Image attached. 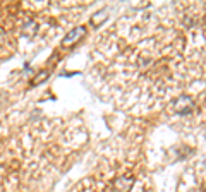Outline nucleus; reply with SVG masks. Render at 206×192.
I'll use <instances>...</instances> for the list:
<instances>
[{
	"label": "nucleus",
	"instance_id": "f257e3e1",
	"mask_svg": "<svg viewBox=\"0 0 206 192\" xmlns=\"http://www.w3.org/2000/svg\"><path fill=\"white\" fill-rule=\"evenodd\" d=\"M172 110L175 113H189V112L194 110V101L187 96H180L172 103Z\"/></svg>",
	"mask_w": 206,
	"mask_h": 192
},
{
	"label": "nucleus",
	"instance_id": "f03ea898",
	"mask_svg": "<svg viewBox=\"0 0 206 192\" xmlns=\"http://www.w3.org/2000/svg\"><path fill=\"white\" fill-rule=\"evenodd\" d=\"M86 34V28L84 26H77L74 28V29H71L67 33V34L64 36V39H62V45L64 46H71V45H74V43H77L83 36Z\"/></svg>",
	"mask_w": 206,
	"mask_h": 192
},
{
	"label": "nucleus",
	"instance_id": "7ed1b4c3",
	"mask_svg": "<svg viewBox=\"0 0 206 192\" xmlns=\"http://www.w3.org/2000/svg\"><path fill=\"white\" fill-rule=\"evenodd\" d=\"M132 184H134V179L131 175H120L115 179L113 187H115V192H129L132 189Z\"/></svg>",
	"mask_w": 206,
	"mask_h": 192
},
{
	"label": "nucleus",
	"instance_id": "20e7f679",
	"mask_svg": "<svg viewBox=\"0 0 206 192\" xmlns=\"http://www.w3.org/2000/svg\"><path fill=\"white\" fill-rule=\"evenodd\" d=\"M105 17H106V14L103 12V10H100V12H96L93 17H91V24H93V26H100V23L105 21Z\"/></svg>",
	"mask_w": 206,
	"mask_h": 192
},
{
	"label": "nucleus",
	"instance_id": "39448f33",
	"mask_svg": "<svg viewBox=\"0 0 206 192\" xmlns=\"http://www.w3.org/2000/svg\"><path fill=\"white\" fill-rule=\"evenodd\" d=\"M48 74H50L48 70H41V72H40V74H38V75H36V77H33L31 84H40V82H43V81H45L46 77H48Z\"/></svg>",
	"mask_w": 206,
	"mask_h": 192
}]
</instances>
